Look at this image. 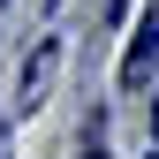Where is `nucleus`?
Returning a JSON list of instances; mask_svg holds the SVG:
<instances>
[{
    "mask_svg": "<svg viewBox=\"0 0 159 159\" xmlns=\"http://www.w3.org/2000/svg\"><path fill=\"white\" fill-rule=\"evenodd\" d=\"M152 144H159V91H152Z\"/></svg>",
    "mask_w": 159,
    "mask_h": 159,
    "instance_id": "2",
    "label": "nucleus"
},
{
    "mask_svg": "<svg viewBox=\"0 0 159 159\" xmlns=\"http://www.w3.org/2000/svg\"><path fill=\"white\" fill-rule=\"evenodd\" d=\"M152 61H159V0L144 15H136V30H129V53H121V84H144L152 76Z\"/></svg>",
    "mask_w": 159,
    "mask_h": 159,
    "instance_id": "1",
    "label": "nucleus"
}]
</instances>
